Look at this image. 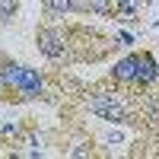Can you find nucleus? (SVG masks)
<instances>
[{"label":"nucleus","instance_id":"nucleus-3","mask_svg":"<svg viewBox=\"0 0 159 159\" xmlns=\"http://www.w3.org/2000/svg\"><path fill=\"white\" fill-rule=\"evenodd\" d=\"M143 61H147V54H143V57H137V54L124 57V61L115 67V76H118V80H137L140 70H143Z\"/></svg>","mask_w":159,"mask_h":159},{"label":"nucleus","instance_id":"nucleus-2","mask_svg":"<svg viewBox=\"0 0 159 159\" xmlns=\"http://www.w3.org/2000/svg\"><path fill=\"white\" fill-rule=\"evenodd\" d=\"M92 111H96V115H102V118H108V121H124L121 105L115 102V96H99L96 102H92Z\"/></svg>","mask_w":159,"mask_h":159},{"label":"nucleus","instance_id":"nucleus-4","mask_svg":"<svg viewBox=\"0 0 159 159\" xmlns=\"http://www.w3.org/2000/svg\"><path fill=\"white\" fill-rule=\"evenodd\" d=\"M76 7V0H48V10L51 13H67Z\"/></svg>","mask_w":159,"mask_h":159},{"label":"nucleus","instance_id":"nucleus-1","mask_svg":"<svg viewBox=\"0 0 159 159\" xmlns=\"http://www.w3.org/2000/svg\"><path fill=\"white\" fill-rule=\"evenodd\" d=\"M3 83H7V99H38L42 96V76L38 70H29V67H19V64H3Z\"/></svg>","mask_w":159,"mask_h":159}]
</instances>
